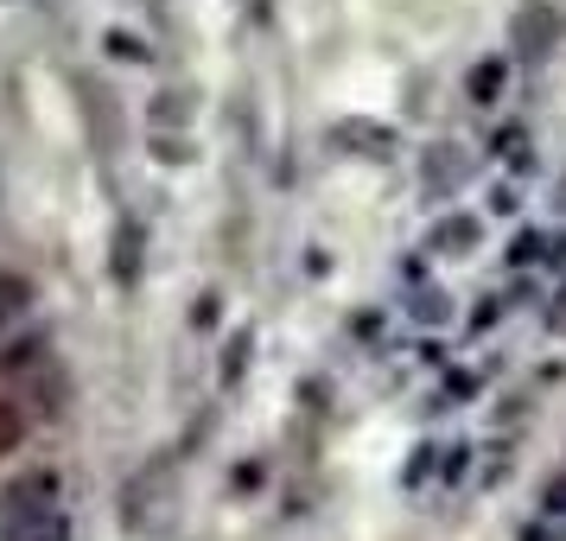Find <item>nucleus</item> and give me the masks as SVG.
Here are the masks:
<instances>
[{
    "label": "nucleus",
    "mask_w": 566,
    "mask_h": 541,
    "mask_svg": "<svg viewBox=\"0 0 566 541\" xmlns=\"http://www.w3.org/2000/svg\"><path fill=\"white\" fill-rule=\"evenodd\" d=\"M433 249L439 256H471V249H478V223H471V217H446L433 230Z\"/></svg>",
    "instance_id": "4"
},
{
    "label": "nucleus",
    "mask_w": 566,
    "mask_h": 541,
    "mask_svg": "<svg viewBox=\"0 0 566 541\" xmlns=\"http://www.w3.org/2000/svg\"><path fill=\"white\" fill-rule=\"evenodd\" d=\"M547 510H566V478L560 485H547Z\"/></svg>",
    "instance_id": "8"
},
{
    "label": "nucleus",
    "mask_w": 566,
    "mask_h": 541,
    "mask_svg": "<svg viewBox=\"0 0 566 541\" xmlns=\"http://www.w3.org/2000/svg\"><path fill=\"white\" fill-rule=\"evenodd\" d=\"M503 83H510V64H503V58H484V64L471 71V103H496Z\"/></svg>",
    "instance_id": "5"
},
{
    "label": "nucleus",
    "mask_w": 566,
    "mask_h": 541,
    "mask_svg": "<svg viewBox=\"0 0 566 541\" xmlns=\"http://www.w3.org/2000/svg\"><path fill=\"white\" fill-rule=\"evenodd\" d=\"M515 39H522V52L528 58H547L554 52V39H560V13H554L547 0H528V7L515 13Z\"/></svg>",
    "instance_id": "2"
},
{
    "label": "nucleus",
    "mask_w": 566,
    "mask_h": 541,
    "mask_svg": "<svg viewBox=\"0 0 566 541\" xmlns=\"http://www.w3.org/2000/svg\"><path fill=\"white\" fill-rule=\"evenodd\" d=\"M134 242H140V230L122 223V249H115V274H122V281H134Z\"/></svg>",
    "instance_id": "7"
},
{
    "label": "nucleus",
    "mask_w": 566,
    "mask_h": 541,
    "mask_svg": "<svg viewBox=\"0 0 566 541\" xmlns=\"http://www.w3.org/2000/svg\"><path fill=\"white\" fill-rule=\"evenodd\" d=\"M27 312H32V281L27 274H0V332L13 319H27Z\"/></svg>",
    "instance_id": "3"
},
{
    "label": "nucleus",
    "mask_w": 566,
    "mask_h": 541,
    "mask_svg": "<svg viewBox=\"0 0 566 541\" xmlns=\"http://www.w3.org/2000/svg\"><path fill=\"white\" fill-rule=\"evenodd\" d=\"M464 173H471V159H464V154H452V147H433V154H427V185H433V191H439L446 179L459 185Z\"/></svg>",
    "instance_id": "6"
},
{
    "label": "nucleus",
    "mask_w": 566,
    "mask_h": 541,
    "mask_svg": "<svg viewBox=\"0 0 566 541\" xmlns=\"http://www.w3.org/2000/svg\"><path fill=\"white\" fill-rule=\"evenodd\" d=\"M0 541H71V516L57 503L52 471H27L0 497Z\"/></svg>",
    "instance_id": "1"
}]
</instances>
